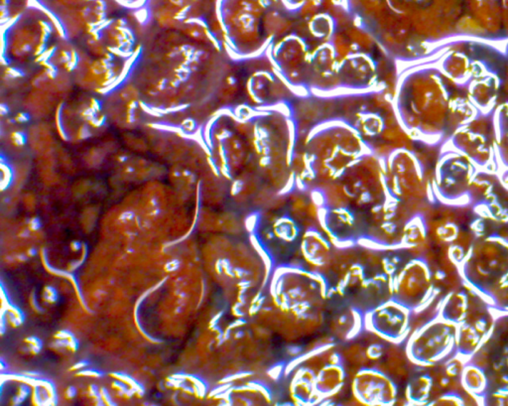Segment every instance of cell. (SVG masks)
<instances>
[{"instance_id": "6da1fadb", "label": "cell", "mask_w": 508, "mask_h": 406, "mask_svg": "<svg viewBox=\"0 0 508 406\" xmlns=\"http://www.w3.org/2000/svg\"><path fill=\"white\" fill-rule=\"evenodd\" d=\"M457 268L464 285L487 302L508 278V240L499 235L477 238Z\"/></svg>"}, {"instance_id": "7a4b0ae2", "label": "cell", "mask_w": 508, "mask_h": 406, "mask_svg": "<svg viewBox=\"0 0 508 406\" xmlns=\"http://www.w3.org/2000/svg\"><path fill=\"white\" fill-rule=\"evenodd\" d=\"M456 325L436 315L409 335L406 354L414 365L433 367L454 356Z\"/></svg>"}, {"instance_id": "3957f363", "label": "cell", "mask_w": 508, "mask_h": 406, "mask_svg": "<svg viewBox=\"0 0 508 406\" xmlns=\"http://www.w3.org/2000/svg\"><path fill=\"white\" fill-rule=\"evenodd\" d=\"M435 296L433 274L427 260L413 258L393 276L392 299L409 310L422 311Z\"/></svg>"}, {"instance_id": "277c9868", "label": "cell", "mask_w": 508, "mask_h": 406, "mask_svg": "<svg viewBox=\"0 0 508 406\" xmlns=\"http://www.w3.org/2000/svg\"><path fill=\"white\" fill-rule=\"evenodd\" d=\"M497 317L482 299L464 321L456 325V352L453 357L464 364L472 361L489 341Z\"/></svg>"}, {"instance_id": "5b68a950", "label": "cell", "mask_w": 508, "mask_h": 406, "mask_svg": "<svg viewBox=\"0 0 508 406\" xmlns=\"http://www.w3.org/2000/svg\"><path fill=\"white\" fill-rule=\"evenodd\" d=\"M365 322L372 331L388 341L401 342L410 335L412 312L390 299L367 312Z\"/></svg>"}, {"instance_id": "8992f818", "label": "cell", "mask_w": 508, "mask_h": 406, "mask_svg": "<svg viewBox=\"0 0 508 406\" xmlns=\"http://www.w3.org/2000/svg\"><path fill=\"white\" fill-rule=\"evenodd\" d=\"M354 385L355 397L365 405H391L397 397L395 382L378 370H360Z\"/></svg>"}, {"instance_id": "52a82bcc", "label": "cell", "mask_w": 508, "mask_h": 406, "mask_svg": "<svg viewBox=\"0 0 508 406\" xmlns=\"http://www.w3.org/2000/svg\"><path fill=\"white\" fill-rule=\"evenodd\" d=\"M492 334L482 350H489L490 370L508 387V315L495 320Z\"/></svg>"}, {"instance_id": "ba28073f", "label": "cell", "mask_w": 508, "mask_h": 406, "mask_svg": "<svg viewBox=\"0 0 508 406\" xmlns=\"http://www.w3.org/2000/svg\"><path fill=\"white\" fill-rule=\"evenodd\" d=\"M481 300L482 297L471 289L469 291H452L442 299L437 315L449 323L459 324L469 317Z\"/></svg>"}, {"instance_id": "9c48e42d", "label": "cell", "mask_w": 508, "mask_h": 406, "mask_svg": "<svg viewBox=\"0 0 508 406\" xmlns=\"http://www.w3.org/2000/svg\"><path fill=\"white\" fill-rule=\"evenodd\" d=\"M459 382L464 392L474 397H486L489 390V380L487 370L474 361L467 362L463 365L459 372Z\"/></svg>"}, {"instance_id": "30bf717a", "label": "cell", "mask_w": 508, "mask_h": 406, "mask_svg": "<svg viewBox=\"0 0 508 406\" xmlns=\"http://www.w3.org/2000/svg\"><path fill=\"white\" fill-rule=\"evenodd\" d=\"M301 250L305 260L315 266L326 265L331 253L329 243L316 230H309L305 233Z\"/></svg>"}, {"instance_id": "8fae6325", "label": "cell", "mask_w": 508, "mask_h": 406, "mask_svg": "<svg viewBox=\"0 0 508 406\" xmlns=\"http://www.w3.org/2000/svg\"><path fill=\"white\" fill-rule=\"evenodd\" d=\"M432 388H433V380L429 375H419L409 382L407 392V400L413 405H429V400L431 397Z\"/></svg>"}, {"instance_id": "7c38bea8", "label": "cell", "mask_w": 508, "mask_h": 406, "mask_svg": "<svg viewBox=\"0 0 508 406\" xmlns=\"http://www.w3.org/2000/svg\"><path fill=\"white\" fill-rule=\"evenodd\" d=\"M427 238V225L420 215L407 220L403 230V248H416L422 245Z\"/></svg>"}, {"instance_id": "4fadbf2b", "label": "cell", "mask_w": 508, "mask_h": 406, "mask_svg": "<svg viewBox=\"0 0 508 406\" xmlns=\"http://www.w3.org/2000/svg\"><path fill=\"white\" fill-rule=\"evenodd\" d=\"M487 303L497 318L508 315V278L492 291Z\"/></svg>"}, {"instance_id": "5bb4252c", "label": "cell", "mask_w": 508, "mask_h": 406, "mask_svg": "<svg viewBox=\"0 0 508 406\" xmlns=\"http://www.w3.org/2000/svg\"><path fill=\"white\" fill-rule=\"evenodd\" d=\"M430 405H464L466 402L461 395L456 392H447L440 397L429 403Z\"/></svg>"}, {"instance_id": "9a60e30c", "label": "cell", "mask_w": 508, "mask_h": 406, "mask_svg": "<svg viewBox=\"0 0 508 406\" xmlns=\"http://www.w3.org/2000/svg\"><path fill=\"white\" fill-rule=\"evenodd\" d=\"M439 238L444 243H453L459 235V228L454 224L441 225L437 230Z\"/></svg>"}, {"instance_id": "2e32d148", "label": "cell", "mask_w": 508, "mask_h": 406, "mask_svg": "<svg viewBox=\"0 0 508 406\" xmlns=\"http://www.w3.org/2000/svg\"><path fill=\"white\" fill-rule=\"evenodd\" d=\"M466 251L463 248L459 245H451L449 248V258L451 261H453L454 265L458 266L463 260Z\"/></svg>"}]
</instances>
